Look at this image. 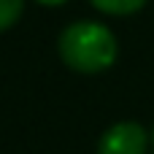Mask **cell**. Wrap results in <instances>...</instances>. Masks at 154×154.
Returning a JSON list of instances; mask_svg holds the SVG:
<instances>
[{
    "instance_id": "6da1fadb",
    "label": "cell",
    "mask_w": 154,
    "mask_h": 154,
    "mask_svg": "<svg viewBox=\"0 0 154 154\" xmlns=\"http://www.w3.org/2000/svg\"><path fill=\"white\" fill-rule=\"evenodd\" d=\"M60 60L76 73H100L116 62V38L100 22H73L57 38Z\"/></svg>"
},
{
    "instance_id": "7a4b0ae2",
    "label": "cell",
    "mask_w": 154,
    "mask_h": 154,
    "mask_svg": "<svg viewBox=\"0 0 154 154\" xmlns=\"http://www.w3.org/2000/svg\"><path fill=\"white\" fill-rule=\"evenodd\" d=\"M149 146H152V133H146L143 125L116 122L100 135L97 154H146Z\"/></svg>"
},
{
    "instance_id": "3957f363",
    "label": "cell",
    "mask_w": 154,
    "mask_h": 154,
    "mask_svg": "<svg viewBox=\"0 0 154 154\" xmlns=\"http://www.w3.org/2000/svg\"><path fill=\"white\" fill-rule=\"evenodd\" d=\"M97 11L111 14V16H130L146 5V0H89Z\"/></svg>"
},
{
    "instance_id": "277c9868",
    "label": "cell",
    "mask_w": 154,
    "mask_h": 154,
    "mask_svg": "<svg viewBox=\"0 0 154 154\" xmlns=\"http://www.w3.org/2000/svg\"><path fill=\"white\" fill-rule=\"evenodd\" d=\"M24 11V0H0V32L14 27Z\"/></svg>"
},
{
    "instance_id": "5b68a950",
    "label": "cell",
    "mask_w": 154,
    "mask_h": 154,
    "mask_svg": "<svg viewBox=\"0 0 154 154\" xmlns=\"http://www.w3.org/2000/svg\"><path fill=\"white\" fill-rule=\"evenodd\" d=\"M41 5H62V3H68V0H38Z\"/></svg>"
},
{
    "instance_id": "8992f818",
    "label": "cell",
    "mask_w": 154,
    "mask_h": 154,
    "mask_svg": "<svg viewBox=\"0 0 154 154\" xmlns=\"http://www.w3.org/2000/svg\"><path fill=\"white\" fill-rule=\"evenodd\" d=\"M152 152H154V130H152Z\"/></svg>"
}]
</instances>
